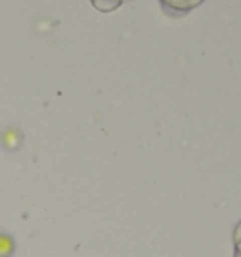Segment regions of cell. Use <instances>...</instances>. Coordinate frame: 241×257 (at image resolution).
I'll return each instance as SVG.
<instances>
[{
    "label": "cell",
    "instance_id": "3957f363",
    "mask_svg": "<svg viewBox=\"0 0 241 257\" xmlns=\"http://www.w3.org/2000/svg\"><path fill=\"white\" fill-rule=\"evenodd\" d=\"M15 245H13V239L6 234H0V257H8L13 252Z\"/></svg>",
    "mask_w": 241,
    "mask_h": 257
},
{
    "label": "cell",
    "instance_id": "7a4b0ae2",
    "mask_svg": "<svg viewBox=\"0 0 241 257\" xmlns=\"http://www.w3.org/2000/svg\"><path fill=\"white\" fill-rule=\"evenodd\" d=\"M90 2H92V6L99 13H106L107 15V13L116 11L120 6H124L129 0H90Z\"/></svg>",
    "mask_w": 241,
    "mask_h": 257
},
{
    "label": "cell",
    "instance_id": "6da1fadb",
    "mask_svg": "<svg viewBox=\"0 0 241 257\" xmlns=\"http://www.w3.org/2000/svg\"><path fill=\"white\" fill-rule=\"evenodd\" d=\"M204 0H160V4L166 9L174 13H190L192 9L199 8Z\"/></svg>",
    "mask_w": 241,
    "mask_h": 257
},
{
    "label": "cell",
    "instance_id": "277c9868",
    "mask_svg": "<svg viewBox=\"0 0 241 257\" xmlns=\"http://www.w3.org/2000/svg\"><path fill=\"white\" fill-rule=\"evenodd\" d=\"M232 245H234V257H241V220L237 222L236 229L232 232Z\"/></svg>",
    "mask_w": 241,
    "mask_h": 257
}]
</instances>
